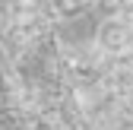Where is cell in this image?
I'll return each mask as SVG.
<instances>
[{"mask_svg": "<svg viewBox=\"0 0 133 130\" xmlns=\"http://www.w3.org/2000/svg\"><path fill=\"white\" fill-rule=\"evenodd\" d=\"M51 6L57 16H76L82 10V0H51Z\"/></svg>", "mask_w": 133, "mask_h": 130, "instance_id": "cell-3", "label": "cell"}, {"mask_svg": "<svg viewBox=\"0 0 133 130\" xmlns=\"http://www.w3.org/2000/svg\"><path fill=\"white\" fill-rule=\"evenodd\" d=\"M38 6H41V0H6V10L13 13V19H19V22L32 19V16L38 13Z\"/></svg>", "mask_w": 133, "mask_h": 130, "instance_id": "cell-2", "label": "cell"}, {"mask_svg": "<svg viewBox=\"0 0 133 130\" xmlns=\"http://www.w3.org/2000/svg\"><path fill=\"white\" fill-rule=\"evenodd\" d=\"M98 41H102V48H108V51H124L127 41H130V32H127L124 22H105Z\"/></svg>", "mask_w": 133, "mask_h": 130, "instance_id": "cell-1", "label": "cell"}, {"mask_svg": "<svg viewBox=\"0 0 133 130\" xmlns=\"http://www.w3.org/2000/svg\"><path fill=\"white\" fill-rule=\"evenodd\" d=\"M13 32V13L6 10V3H0V35H10Z\"/></svg>", "mask_w": 133, "mask_h": 130, "instance_id": "cell-4", "label": "cell"}, {"mask_svg": "<svg viewBox=\"0 0 133 130\" xmlns=\"http://www.w3.org/2000/svg\"><path fill=\"white\" fill-rule=\"evenodd\" d=\"M0 67H3V48H0Z\"/></svg>", "mask_w": 133, "mask_h": 130, "instance_id": "cell-5", "label": "cell"}]
</instances>
